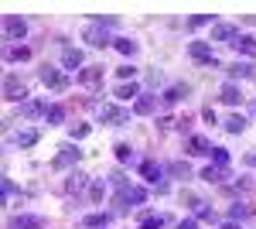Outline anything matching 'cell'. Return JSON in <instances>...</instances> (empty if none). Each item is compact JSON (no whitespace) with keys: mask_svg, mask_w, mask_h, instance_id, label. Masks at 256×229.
<instances>
[{"mask_svg":"<svg viewBox=\"0 0 256 229\" xmlns=\"http://www.w3.org/2000/svg\"><path fill=\"white\" fill-rule=\"evenodd\" d=\"M116 76L123 79V82H126V79L134 82V76H137V69H134V65H120V69H116Z\"/></svg>","mask_w":256,"mask_h":229,"instance_id":"obj_37","label":"cell"},{"mask_svg":"<svg viewBox=\"0 0 256 229\" xmlns=\"http://www.w3.org/2000/svg\"><path fill=\"white\" fill-rule=\"evenodd\" d=\"M154 106H158V99H154V96H140L137 103H134V113H140V116H147V113H154Z\"/></svg>","mask_w":256,"mask_h":229,"instance_id":"obj_21","label":"cell"},{"mask_svg":"<svg viewBox=\"0 0 256 229\" xmlns=\"http://www.w3.org/2000/svg\"><path fill=\"white\" fill-rule=\"evenodd\" d=\"M14 191H18V188H14V181H10V178H4V198H7V195H14Z\"/></svg>","mask_w":256,"mask_h":229,"instance_id":"obj_41","label":"cell"},{"mask_svg":"<svg viewBox=\"0 0 256 229\" xmlns=\"http://www.w3.org/2000/svg\"><path fill=\"white\" fill-rule=\"evenodd\" d=\"M20 113L28 116V120H34V116L48 113V110H44V106H41V103H24V106H20Z\"/></svg>","mask_w":256,"mask_h":229,"instance_id":"obj_32","label":"cell"},{"mask_svg":"<svg viewBox=\"0 0 256 229\" xmlns=\"http://www.w3.org/2000/svg\"><path fill=\"white\" fill-rule=\"evenodd\" d=\"M168 174H174V178H192V168H188L184 161H171V164H168Z\"/></svg>","mask_w":256,"mask_h":229,"instance_id":"obj_28","label":"cell"},{"mask_svg":"<svg viewBox=\"0 0 256 229\" xmlns=\"http://www.w3.org/2000/svg\"><path fill=\"white\" fill-rule=\"evenodd\" d=\"M147 202V191L144 188H120V195H116V212H126L130 205H144Z\"/></svg>","mask_w":256,"mask_h":229,"instance_id":"obj_1","label":"cell"},{"mask_svg":"<svg viewBox=\"0 0 256 229\" xmlns=\"http://www.w3.org/2000/svg\"><path fill=\"white\" fill-rule=\"evenodd\" d=\"M216 147H212V140L208 137H202V134H195L192 140H188V154H212Z\"/></svg>","mask_w":256,"mask_h":229,"instance_id":"obj_13","label":"cell"},{"mask_svg":"<svg viewBox=\"0 0 256 229\" xmlns=\"http://www.w3.org/2000/svg\"><path fill=\"white\" fill-rule=\"evenodd\" d=\"M253 110H256V103H253Z\"/></svg>","mask_w":256,"mask_h":229,"instance_id":"obj_45","label":"cell"},{"mask_svg":"<svg viewBox=\"0 0 256 229\" xmlns=\"http://www.w3.org/2000/svg\"><path fill=\"white\" fill-rule=\"evenodd\" d=\"M160 226H164V215H154V212L140 219V229H160Z\"/></svg>","mask_w":256,"mask_h":229,"instance_id":"obj_33","label":"cell"},{"mask_svg":"<svg viewBox=\"0 0 256 229\" xmlns=\"http://www.w3.org/2000/svg\"><path fill=\"white\" fill-rule=\"evenodd\" d=\"M113 48H116L120 55H137V41H130V38H116Z\"/></svg>","mask_w":256,"mask_h":229,"instance_id":"obj_27","label":"cell"},{"mask_svg":"<svg viewBox=\"0 0 256 229\" xmlns=\"http://www.w3.org/2000/svg\"><path fill=\"white\" fill-rule=\"evenodd\" d=\"M82 38L89 41L92 48H106V45H113V41H116V38H110V31H106L102 24H89V28L82 31Z\"/></svg>","mask_w":256,"mask_h":229,"instance_id":"obj_3","label":"cell"},{"mask_svg":"<svg viewBox=\"0 0 256 229\" xmlns=\"http://www.w3.org/2000/svg\"><path fill=\"white\" fill-rule=\"evenodd\" d=\"M184 96H188V86H181V82H178V86H168V89H164V96H160V99H164V103H168V106H174V103H181V99H184Z\"/></svg>","mask_w":256,"mask_h":229,"instance_id":"obj_14","label":"cell"},{"mask_svg":"<svg viewBox=\"0 0 256 229\" xmlns=\"http://www.w3.org/2000/svg\"><path fill=\"white\" fill-rule=\"evenodd\" d=\"M4 58H7V62H28V58H31V48L14 45V48H7V52H4Z\"/></svg>","mask_w":256,"mask_h":229,"instance_id":"obj_24","label":"cell"},{"mask_svg":"<svg viewBox=\"0 0 256 229\" xmlns=\"http://www.w3.org/2000/svg\"><path fill=\"white\" fill-rule=\"evenodd\" d=\"M140 171H144V178H147L150 185H160V181H164V168L154 164V161H144V164H140Z\"/></svg>","mask_w":256,"mask_h":229,"instance_id":"obj_11","label":"cell"},{"mask_svg":"<svg viewBox=\"0 0 256 229\" xmlns=\"http://www.w3.org/2000/svg\"><path fill=\"white\" fill-rule=\"evenodd\" d=\"M44 120H48V127H55V123H62V120H65V106H48V113H44Z\"/></svg>","mask_w":256,"mask_h":229,"instance_id":"obj_31","label":"cell"},{"mask_svg":"<svg viewBox=\"0 0 256 229\" xmlns=\"http://www.w3.org/2000/svg\"><path fill=\"white\" fill-rule=\"evenodd\" d=\"M106 222H110L106 212H92V215H86V226H89V229H102Z\"/></svg>","mask_w":256,"mask_h":229,"instance_id":"obj_30","label":"cell"},{"mask_svg":"<svg viewBox=\"0 0 256 229\" xmlns=\"http://www.w3.org/2000/svg\"><path fill=\"white\" fill-rule=\"evenodd\" d=\"M188 52H192V58H195V62L208 65V69H216V65H218L216 55H212V45H208V41H192V45H188Z\"/></svg>","mask_w":256,"mask_h":229,"instance_id":"obj_4","label":"cell"},{"mask_svg":"<svg viewBox=\"0 0 256 229\" xmlns=\"http://www.w3.org/2000/svg\"><path fill=\"white\" fill-rule=\"evenodd\" d=\"M4 35H7V41H20L24 35H28V24H24V18H18V14H7V18H4Z\"/></svg>","mask_w":256,"mask_h":229,"instance_id":"obj_5","label":"cell"},{"mask_svg":"<svg viewBox=\"0 0 256 229\" xmlns=\"http://www.w3.org/2000/svg\"><path fill=\"white\" fill-rule=\"evenodd\" d=\"M246 164H256V154H246Z\"/></svg>","mask_w":256,"mask_h":229,"instance_id":"obj_43","label":"cell"},{"mask_svg":"<svg viewBox=\"0 0 256 229\" xmlns=\"http://www.w3.org/2000/svg\"><path fill=\"white\" fill-rule=\"evenodd\" d=\"M253 79H256V76H253Z\"/></svg>","mask_w":256,"mask_h":229,"instance_id":"obj_46","label":"cell"},{"mask_svg":"<svg viewBox=\"0 0 256 229\" xmlns=\"http://www.w3.org/2000/svg\"><path fill=\"white\" fill-rule=\"evenodd\" d=\"M178 229H198V222H195V219H184V222H181Z\"/></svg>","mask_w":256,"mask_h":229,"instance_id":"obj_42","label":"cell"},{"mask_svg":"<svg viewBox=\"0 0 256 229\" xmlns=\"http://www.w3.org/2000/svg\"><path fill=\"white\" fill-rule=\"evenodd\" d=\"M229 76H232V79H253L256 72H253L250 62H232V65H229Z\"/></svg>","mask_w":256,"mask_h":229,"instance_id":"obj_18","label":"cell"},{"mask_svg":"<svg viewBox=\"0 0 256 229\" xmlns=\"http://www.w3.org/2000/svg\"><path fill=\"white\" fill-rule=\"evenodd\" d=\"M212 161H216L218 168H226V164H229V151H226V147H216V151H212Z\"/></svg>","mask_w":256,"mask_h":229,"instance_id":"obj_34","label":"cell"},{"mask_svg":"<svg viewBox=\"0 0 256 229\" xmlns=\"http://www.w3.org/2000/svg\"><path fill=\"white\" fill-rule=\"evenodd\" d=\"M222 229H239V226H236V222H226V226H222Z\"/></svg>","mask_w":256,"mask_h":229,"instance_id":"obj_44","label":"cell"},{"mask_svg":"<svg viewBox=\"0 0 256 229\" xmlns=\"http://www.w3.org/2000/svg\"><path fill=\"white\" fill-rule=\"evenodd\" d=\"M253 215V205H246V202H236L232 209H229V222H242V219H250Z\"/></svg>","mask_w":256,"mask_h":229,"instance_id":"obj_19","label":"cell"},{"mask_svg":"<svg viewBox=\"0 0 256 229\" xmlns=\"http://www.w3.org/2000/svg\"><path fill=\"white\" fill-rule=\"evenodd\" d=\"M82 157V151L76 147V144H65V147H58V157H55V168H72L76 161Z\"/></svg>","mask_w":256,"mask_h":229,"instance_id":"obj_8","label":"cell"},{"mask_svg":"<svg viewBox=\"0 0 256 229\" xmlns=\"http://www.w3.org/2000/svg\"><path fill=\"white\" fill-rule=\"evenodd\" d=\"M41 82H44V86H52V89H65V86H68V79L65 76H58V69H52V65H41Z\"/></svg>","mask_w":256,"mask_h":229,"instance_id":"obj_9","label":"cell"},{"mask_svg":"<svg viewBox=\"0 0 256 229\" xmlns=\"http://www.w3.org/2000/svg\"><path fill=\"white\" fill-rule=\"evenodd\" d=\"M110 181H113L116 188H126V178H123V171H113V174H110Z\"/></svg>","mask_w":256,"mask_h":229,"instance_id":"obj_40","label":"cell"},{"mask_svg":"<svg viewBox=\"0 0 256 229\" xmlns=\"http://www.w3.org/2000/svg\"><path fill=\"white\" fill-rule=\"evenodd\" d=\"M208 21H212V14H195V18L188 21V28L195 31V28H202V24H208Z\"/></svg>","mask_w":256,"mask_h":229,"instance_id":"obj_38","label":"cell"},{"mask_svg":"<svg viewBox=\"0 0 256 229\" xmlns=\"http://www.w3.org/2000/svg\"><path fill=\"white\" fill-rule=\"evenodd\" d=\"M86 185H89V174L72 171V174H68V181H65V191H68V195H79V191L86 188Z\"/></svg>","mask_w":256,"mask_h":229,"instance_id":"obj_12","label":"cell"},{"mask_svg":"<svg viewBox=\"0 0 256 229\" xmlns=\"http://www.w3.org/2000/svg\"><path fill=\"white\" fill-rule=\"evenodd\" d=\"M140 96L144 93H140L137 82H120L116 86V99H140Z\"/></svg>","mask_w":256,"mask_h":229,"instance_id":"obj_16","label":"cell"},{"mask_svg":"<svg viewBox=\"0 0 256 229\" xmlns=\"http://www.w3.org/2000/svg\"><path fill=\"white\" fill-rule=\"evenodd\" d=\"M202 178H205V181H212V185H218V181H226V178H229V171H226V168H218V164H208V168L202 171Z\"/></svg>","mask_w":256,"mask_h":229,"instance_id":"obj_20","label":"cell"},{"mask_svg":"<svg viewBox=\"0 0 256 229\" xmlns=\"http://www.w3.org/2000/svg\"><path fill=\"white\" fill-rule=\"evenodd\" d=\"M62 65H65V69H79L82 65V52L79 48H65V52H62Z\"/></svg>","mask_w":256,"mask_h":229,"instance_id":"obj_23","label":"cell"},{"mask_svg":"<svg viewBox=\"0 0 256 229\" xmlns=\"http://www.w3.org/2000/svg\"><path fill=\"white\" fill-rule=\"evenodd\" d=\"M116 157L126 164V161H134V151H130V144H116Z\"/></svg>","mask_w":256,"mask_h":229,"instance_id":"obj_36","label":"cell"},{"mask_svg":"<svg viewBox=\"0 0 256 229\" xmlns=\"http://www.w3.org/2000/svg\"><path fill=\"white\" fill-rule=\"evenodd\" d=\"M236 52H239V55H250V58H253L256 55V35H242V38L236 41Z\"/></svg>","mask_w":256,"mask_h":229,"instance_id":"obj_22","label":"cell"},{"mask_svg":"<svg viewBox=\"0 0 256 229\" xmlns=\"http://www.w3.org/2000/svg\"><path fill=\"white\" fill-rule=\"evenodd\" d=\"M226 130H229V134H242V130H246V116H239V113L226 116Z\"/></svg>","mask_w":256,"mask_h":229,"instance_id":"obj_26","label":"cell"},{"mask_svg":"<svg viewBox=\"0 0 256 229\" xmlns=\"http://www.w3.org/2000/svg\"><path fill=\"white\" fill-rule=\"evenodd\" d=\"M41 226H44V219H41V215H18L10 229H41Z\"/></svg>","mask_w":256,"mask_h":229,"instance_id":"obj_17","label":"cell"},{"mask_svg":"<svg viewBox=\"0 0 256 229\" xmlns=\"http://www.w3.org/2000/svg\"><path fill=\"white\" fill-rule=\"evenodd\" d=\"M28 96V89H24V82H20L14 72H7L4 76V99H10V103H18V99H24Z\"/></svg>","mask_w":256,"mask_h":229,"instance_id":"obj_6","label":"cell"},{"mask_svg":"<svg viewBox=\"0 0 256 229\" xmlns=\"http://www.w3.org/2000/svg\"><path fill=\"white\" fill-rule=\"evenodd\" d=\"M192 205H195V219H205V222H212V219H216V212H212V205H208V202L192 198Z\"/></svg>","mask_w":256,"mask_h":229,"instance_id":"obj_25","label":"cell"},{"mask_svg":"<svg viewBox=\"0 0 256 229\" xmlns=\"http://www.w3.org/2000/svg\"><path fill=\"white\" fill-rule=\"evenodd\" d=\"M82 137H89V127H86V123L72 127V140H82Z\"/></svg>","mask_w":256,"mask_h":229,"instance_id":"obj_39","label":"cell"},{"mask_svg":"<svg viewBox=\"0 0 256 229\" xmlns=\"http://www.w3.org/2000/svg\"><path fill=\"white\" fill-rule=\"evenodd\" d=\"M89 195H92V202H102V195H106V185H102V181H92V185H89Z\"/></svg>","mask_w":256,"mask_h":229,"instance_id":"obj_35","label":"cell"},{"mask_svg":"<svg viewBox=\"0 0 256 229\" xmlns=\"http://www.w3.org/2000/svg\"><path fill=\"white\" fill-rule=\"evenodd\" d=\"M79 82H82V86H96V82H102V65H89V69H82Z\"/></svg>","mask_w":256,"mask_h":229,"instance_id":"obj_15","label":"cell"},{"mask_svg":"<svg viewBox=\"0 0 256 229\" xmlns=\"http://www.w3.org/2000/svg\"><path fill=\"white\" fill-rule=\"evenodd\" d=\"M239 38H242V35H239L236 24H226V21H222V24H216V28H212V41H226V45H236Z\"/></svg>","mask_w":256,"mask_h":229,"instance_id":"obj_7","label":"cell"},{"mask_svg":"<svg viewBox=\"0 0 256 229\" xmlns=\"http://www.w3.org/2000/svg\"><path fill=\"white\" fill-rule=\"evenodd\" d=\"M14 140H18L20 147H34V144H38V130H20Z\"/></svg>","mask_w":256,"mask_h":229,"instance_id":"obj_29","label":"cell"},{"mask_svg":"<svg viewBox=\"0 0 256 229\" xmlns=\"http://www.w3.org/2000/svg\"><path fill=\"white\" fill-rule=\"evenodd\" d=\"M99 120L110 123V127H123V123H130V110H123V106H99Z\"/></svg>","mask_w":256,"mask_h":229,"instance_id":"obj_2","label":"cell"},{"mask_svg":"<svg viewBox=\"0 0 256 229\" xmlns=\"http://www.w3.org/2000/svg\"><path fill=\"white\" fill-rule=\"evenodd\" d=\"M218 99H222L226 106H239V103H242V93H239L236 82H226V86L218 89Z\"/></svg>","mask_w":256,"mask_h":229,"instance_id":"obj_10","label":"cell"}]
</instances>
